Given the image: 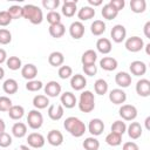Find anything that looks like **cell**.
I'll list each match as a JSON object with an SVG mask.
<instances>
[{"mask_svg": "<svg viewBox=\"0 0 150 150\" xmlns=\"http://www.w3.org/2000/svg\"><path fill=\"white\" fill-rule=\"evenodd\" d=\"M63 127L66 131H68L74 137H82L87 131V127L84 122H82L79 117H75V116L67 117L63 122Z\"/></svg>", "mask_w": 150, "mask_h": 150, "instance_id": "1", "label": "cell"}, {"mask_svg": "<svg viewBox=\"0 0 150 150\" xmlns=\"http://www.w3.org/2000/svg\"><path fill=\"white\" fill-rule=\"evenodd\" d=\"M22 18L27 19L33 25H40L43 21L42 9L33 4H27L22 6Z\"/></svg>", "mask_w": 150, "mask_h": 150, "instance_id": "2", "label": "cell"}, {"mask_svg": "<svg viewBox=\"0 0 150 150\" xmlns=\"http://www.w3.org/2000/svg\"><path fill=\"white\" fill-rule=\"evenodd\" d=\"M79 109L82 112H91L95 109V96L90 90H84L81 93L79 98Z\"/></svg>", "mask_w": 150, "mask_h": 150, "instance_id": "3", "label": "cell"}, {"mask_svg": "<svg viewBox=\"0 0 150 150\" xmlns=\"http://www.w3.org/2000/svg\"><path fill=\"white\" fill-rule=\"evenodd\" d=\"M27 124L30 129L38 130L43 124V116L38 109H33L27 115Z\"/></svg>", "mask_w": 150, "mask_h": 150, "instance_id": "4", "label": "cell"}, {"mask_svg": "<svg viewBox=\"0 0 150 150\" xmlns=\"http://www.w3.org/2000/svg\"><path fill=\"white\" fill-rule=\"evenodd\" d=\"M124 46H125V49L131 52V53H137L139 50H142L144 48V41L142 38L139 36H130L125 40L124 42Z\"/></svg>", "mask_w": 150, "mask_h": 150, "instance_id": "5", "label": "cell"}, {"mask_svg": "<svg viewBox=\"0 0 150 150\" xmlns=\"http://www.w3.org/2000/svg\"><path fill=\"white\" fill-rule=\"evenodd\" d=\"M118 114L123 121H134L137 117V108L132 104H122Z\"/></svg>", "mask_w": 150, "mask_h": 150, "instance_id": "6", "label": "cell"}, {"mask_svg": "<svg viewBox=\"0 0 150 150\" xmlns=\"http://www.w3.org/2000/svg\"><path fill=\"white\" fill-rule=\"evenodd\" d=\"M110 36L112 39V41L115 43H121L125 40L127 38V29L123 25H115L112 28H111V32H110Z\"/></svg>", "mask_w": 150, "mask_h": 150, "instance_id": "7", "label": "cell"}, {"mask_svg": "<svg viewBox=\"0 0 150 150\" xmlns=\"http://www.w3.org/2000/svg\"><path fill=\"white\" fill-rule=\"evenodd\" d=\"M27 143H28V146H30V148L40 149L45 145L46 139H45L43 135L40 132H30L27 136Z\"/></svg>", "mask_w": 150, "mask_h": 150, "instance_id": "8", "label": "cell"}, {"mask_svg": "<svg viewBox=\"0 0 150 150\" xmlns=\"http://www.w3.org/2000/svg\"><path fill=\"white\" fill-rule=\"evenodd\" d=\"M43 90H45V94L47 97H57L60 94H61V84L56 81H49L45 84L43 87Z\"/></svg>", "mask_w": 150, "mask_h": 150, "instance_id": "9", "label": "cell"}, {"mask_svg": "<svg viewBox=\"0 0 150 150\" xmlns=\"http://www.w3.org/2000/svg\"><path fill=\"white\" fill-rule=\"evenodd\" d=\"M60 102L63 108L71 109L77 104V98H76L75 94H73L71 91H64L60 96Z\"/></svg>", "mask_w": 150, "mask_h": 150, "instance_id": "10", "label": "cell"}, {"mask_svg": "<svg viewBox=\"0 0 150 150\" xmlns=\"http://www.w3.org/2000/svg\"><path fill=\"white\" fill-rule=\"evenodd\" d=\"M109 100L114 104H123L127 101V93L121 88H115L109 93Z\"/></svg>", "mask_w": 150, "mask_h": 150, "instance_id": "11", "label": "cell"}, {"mask_svg": "<svg viewBox=\"0 0 150 150\" xmlns=\"http://www.w3.org/2000/svg\"><path fill=\"white\" fill-rule=\"evenodd\" d=\"M84 32H86L84 25H83L81 21H74V22H71L70 26H69V34H70V36H71L73 39H75V40H79V39L83 38Z\"/></svg>", "mask_w": 150, "mask_h": 150, "instance_id": "12", "label": "cell"}, {"mask_svg": "<svg viewBox=\"0 0 150 150\" xmlns=\"http://www.w3.org/2000/svg\"><path fill=\"white\" fill-rule=\"evenodd\" d=\"M88 131L95 137L100 136L104 131V123L101 118H93L88 124Z\"/></svg>", "mask_w": 150, "mask_h": 150, "instance_id": "13", "label": "cell"}, {"mask_svg": "<svg viewBox=\"0 0 150 150\" xmlns=\"http://www.w3.org/2000/svg\"><path fill=\"white\" fill-rule=\"evenodd\" d=\"M131 81H132V77L129 73L127 71H118L116 75H115V82L116 84L123 89V88H128L130 84H131Z\"/></svg>", "mask_w": 150, "mask_h": 150, "instance_id": "14", "label": "cell"}, {"mask_svg": "<svg viewBox=\"0 0 150 150\" xmlns=\"http://www.w3.org/2000/svg\"><path fill=\"white\" fill-rule=\"evenodd\" d=\"M87 86V79L81 74H75L70 77V87L75 91H81Z\"/></svg>", "mask_w": 150, "mask_h": 150, "instance_id": "15", "label": "cell"}, {"mask_svg": "<svg viewBox=\"0 0 150 150\" xmlns=\"http://www.w3.org/2000/svg\"><path fill=\"white\" fill-rule=\"evenodd\" d=\"M47 142L53 146H60L63 143V135L60 130L53 129L47 134Z\"/></svg>", "mask_w": 150, "mask_h": 150, "instance_id": "16", "label": "cell"}, {"mask_svg": "<svg viewBox=\"0 0 150 150\" xmlns=\"http://www.w3.org/2000/svg\"><path fill=\"white\" fill-rule=\"evenodd\" d=\"M136 93L142 97L150 96V81L148 79H141L136 83Z\"/></svg>", "mask_w": 150, "mask_h": 150, "instance_id": "17", "label": "cell"}, {"mask_svg": "<svg viewBox=\"0 0 150 150\" xmlns=\"http://www.w3.org/2000/svg\"><path fill=\"white\" fill-rule=\"evenodd\" d=\"M64 108L61 104H50L48 107V117L52 121H59L63 117Z\"/></svg>", "mask_w": 150, "mask_h": 150, "instance_id": "18", "label": "cell"}, {"mask_svg": "<svg viewBox=\"0 0 150 150\" xmlns=\"http://www.w3.org/2000/svg\"><path fill=\"white\" fill-rule=\"evenodd\" d=\"M129 69H130V73L132 75H135V76H143L146 73V64L143 61L135 60V61H132L130 63Z\"/></svg>", "mask_w": 150, "mask_h": 150, "instance_id": "19", "label": "cell"}, {"mask_svg": "<svg viewBox=\"0 0 150 150\" xmlns=\"http://www.w3.org/2000/svg\"><path fill=\"white\" fill-rule=\"evenodd\" d=\"M21 75L27 81L35 80V77L38 75V68H36V66L33 64V63H27V64L22 66V68H21Z\"/></svg>", "mask_w": 150, "mask_h": 150, "instance_id": "20", "label": "cell"}, {"mask_svg": "<svg viewBox=\"0 0 150 150\" xmlns=\"http://www.w3.org/2000/svg\"><path fill=\"white\" fill-rule=\"evenodd\" d=\"M77 1L76 0H73V1H64L62 4V8H61V12L62 14L66 16V18H71L75 15L76 11H77Z\"/></svg>", "mask_w": 150, "mask_h": 150, "instance_id": "21", "label": "cell"}, {"mask_svg": "<svg viewBox=\"0 0 150 150\" xmlns=\"http://www.w3.org/2000/svg\"><path fill=\"white\" fill-rule=\"evenodd\" d=\"M117 66H118V62L115 57L104 56L100 60V67L105 71H112L117 68Z\"/></svg>", "mask_w": 150, "mask_h": 150, "instance_id": "22", "label": "cell"}, {"mask_svg": "<svg viewBox=\"0 0 150 150\" xmlns=\"http://www.w3.org/2000/svg\"><path fill=\"white\" fill-rule=\"evenodd\" d=\"M127 132H128V135L131 139H138L142 136L143 128L138 122H131L127 127Z\"/></svg>", "mask_w": 150, "mask_h": 150, "instance_id": "23", "label": "cell"}, {"mask_svg": "<svg viewBox=\"0 0 150 150\" xmlns=\"http://www.w3.org/2000/svg\"><path fill=\"white\" fill-rule=\"evenodd\" d=\"M96 49L101 54H109L111 52V49H112L111 41L109 39H107V38H100L96 41Z\"/></svg>", "mask_w": 150, "mask_h": 150, "instance_id": "24", "label": "cell"}, {"mask_svg": "<svg viewBox=\"0 0 150 150\" xmlns=\"http://www.w3.org/2000/svg\"><path fill=\"white\" fill-rule=\"evenodd\" d=\"M96 12H95V8L90 7V6H83L79 9L77 12V18L80 19V21H87V20H90L95 16Z\"/></svg>", "mask_w": 150, "mask_h": 150, "instance_id": "25", "label": "cell"}, {"mask_svg": "<svg viewBox=\"0 0 150 150\" xmlns=\"http://www.w3.org/2000/svg\"><path fill=\"white\" fill-rule=\"evenodd\" d=\"M2 89L6 94L8 95H13V94H16L18 90H19V84H18V81L14 80V79H7L4 84H2Z\"/></svg>", "mask_w": 150, "mask_h": 150, "instance_id": "26", "label": "cell"}, {"mask_svg": "<svg viewBox=\"0 0 150 150\" xmlns=\"http://www.w3.org/2000/svg\"><path fill=\"white\" fill-rule=\"evenodd\" d=\"M64 62V56L61 52H52L48 56V63L53 67H61Z\"/></svg>", "mask_w": 150, "mask_h": 150, "instance_id": "27", "label": "cell"}, {"mask_svg": "<svg viewBox=\"0 0 150 150\" xmlns=\"http://www.w3.org/2000/svg\"><path fill=\"white\" fill-rule=\"evenodd\" d=\"M48 32L50 34L52 38H55V39H60L66 33V27L62 22L60 23H56V25H53V26H49L48 28Z\"/></svg>", "mask_w": 150, "mask_h": 150, "instance_id": "28", "label": "cell"}, {"mask_svg": "<svg viewBox=\"0 0 150 150\" xmlns=\"http://www.w3.org/2000/svg\"><path fill=\"white\" fill-rule=\"evenodd\" d=\"M8 112V116L11 120H14V121H18V120H21L25 115V109L22 105H19V104H13L11 107V109L7 111Z\"/></svg>", "mask_w": 150, "mask_h": 150, "instance_id": "29", "label": "cell"}, {"mask_svg": "<svg viewBox=\"0 0 150 150\" xmlns=\"http://www.w3.org/2000/svg\"><path fill=\"white\" fill-rule=\"evenodd\" d=\"M12 135L16 138H22L27 135V125L22 122H16L12 127Z\"/></svg>", "mask_w": 150, "mask_h": 150, "instance_id": "30", "label": "cell"}, {"mask_svg": "<svg viewBox=\"0 0 150 150\" xmlns=\"http://www.w3.org/2000/svg\"><path fill=\"white\" fill-rule=\"evenodd\" d=\"M97 60V53L94 50V49H88L86 50L82 56H81V62L83 66L86 64H94Z\"/></svg>", "mask_w": 150, "mask_h": 150, "instance_id": "31", "label": "cell"}, {"mask_svg": "<svg viewBox=\"0 0 150 150\" xmlns=\"http://www.w3.org/2000/svg\"><path fill=\"white\" fill-rule=\"evenodd\" d=\"M90 32L95 36H100L105 32V23L102 20H94L90 25Z\"/></svg>", "mask_w": 150, "mask_h": 150, "instance_id": "32", "label": "cell"}, {"mask_svg": "<svg viewBox=\"0 0 150 150\" xmlns=\"http://www.w3.org/2000/svg\"><path fill=\"white\" fill-rule=\"evenodd\" d=\"M33 105L35 107V109L40 110V109H45L49 105V98L46 96V95H42V94H39V95H35L34 98H33Z\"/></svg>", "mask_w": 150, "mask_h": 150, "instance_id": "33", "label": "cell"}, {"mask_svg": "<svg viewBox=\"0 0 150 150\" xmlns=\"http://www.w3.org/2000/svg\"><path fill=\"white\" fill-rule=\"evenodd\" d=\"M101 14H102V16H103L104 19H107V20H114V19L117 16L118 12H117L112 6H110L109 2H108V4L103 5V7H102V9H101Z\"/></svg>", "mask_w": 150, "mask_h": 150, "instance_id": "34", "label": "cell"}, {"mask_svg": "<svg viewBox=\"0 0 150 150\" xmlns=\"http://www.w3.org/2000/svg\"><path fill=\"white\" fill-rule=\"evenodd\" d=\"M82 145H83L84 150H98L100 149V141L96 137L90 136L83 141Z\"/></svg>", "mask_w": 150, "mask_h": 150, "instance_id": "35", "label": "cell"}, {"mask_svg": "<svg viewBox=\"0 0 150 150\" xmlns=\"http://www.w3.org/2000/svg\"><path fill=\"white\" fill-rule=\"evenodd\" d=\"M94 90L97 95H104L108 91V82L103 79H97L94 83Z\"/></svg>", "mask_w": 150, "mask_h": 150, "instance_id": "36", "label": "cell"}, {"mask_svg": "<svg viewBox=\"0 0 150 150\" xmlns=\"http://www.w3.org/2000/svg\"><path fill=\"white\" fill-rule=\"evenodd\" d=\"M105 143L108 145H110V146H118L122 143V136L118 135V134H116V132L110 131L105 136Z\"/></svg>", "mask_w": 150, "mask_h": 150, "instance_id": "37", "label": "cell"}, {"mask_svg": "<svg viewBox=\"0 0 150 150\" xmlns=\"http://www.w3.org/2000/svg\"><path fill=\"white\" fill-rule=\"evenodd\" d=\"M130 8L136 14L143 13L146 8V1L145 0H131L130 1Z\"/></svg>", "mask_w": 150, "mask_h": 150, "instance_id": "38", "label": "cell"}, {"mask_svg": "<svg viewBox=\"0 0 150 150\" xmlns=\"http://www.w3.org/2000/svg\"><path fill=\"white\" fill-rule=\"evenodd\" d=\"M6 66L8 67V69L11 70H19L20 68H22V62L21 59L18 56H9L6 60Z\"/></svg>", "mask_w": 150, "mask_h": 150, "instance_id": "39", "label": "cell"}, {"mask_svg": "<svg viewBox=\"0 0 150 150\" xmlns=\"http://www.w3.org/2000/svg\"><path fill=\"white\" fill-rule=\"evenodd\" d=\"M111 131L112 132H116L121 136H123V134L127 131V124L124 121H121V120H117L115 121L112 124H111Z\"/></svg>", "mask_w": 150, "mask_h": 150, "instance_id": "40", "label": "cell"}, {"mask_svg": "<svg viewBox=\"0 0 150 150\" xmlns=\"http://www.w3.org/2000/svg\"><path fill=\"white\" fill-rule=\"evenodd\" d=\"M42 88H43V83L39 80H30V81H27V83H26V89L32 93L39 91Z\"/></svg>", "mask_w": 150, "mask_h": 150, "instance_id": "41", "label": "cell"}, {"mask_svg": "<svg viewBox=\"0 0 150 150\" xmlns=\"http://www.w3.org/2000/svg\"><path fill=\"white\" fill-rule=\"evenodd\" d=\"M46 19H47V22L49 23V26H53V25H56V23L61 22V14L56 11H52V12L47 13Z\"/></svg>", "mask_w": 150, "mask_h": 150, "instance_id": "42", "label": "cell"}, {"mask_svg": "<svg viewBox=\"0 0 150 150\" xmlns=\"http://www.w3.org/2000/svg\"><path fill=\"white\" fill-rule=\"evenodd\" d=\"M57 74H59V77L62 79V80L70 79V77L73 76V69H71L70 66H67V64H66V66H61V67L59 68Z\"/></svg>", "mask_w": 150, "mask_h": 150, "instance_id": "43", "label": "cell"}, {"mask_svg": "<svg viewBox=\"0 0 150 150\" xmlns=\"http://www.w3.org/2000/svg\"><path fill=\"white\" fill-rule=\"evenodd\" d=\"M8 14L11 15L12 20L13 19H19V18H22V7L19 6V5H13L11 6L8 9H7Z\"/></svg>", "mask_w": 150, "mask_h": 150, "instance_id": "44", "label": "cell"}, {"mask_svg": "<svg viewBox=\"0 0 150 150\" xmlns=\"http://www.w3.org/2000/svg\"><path fill=\"white\" fill-rule=\"evenodd\" d=\"M12 41V33L6 28H0V45H8Z\"/></svg>", "mask_w": 150, "mask_h": 150, "instance_id": "45", "label": "cell"}, {"mask_svg": "<svg viewBox=\"0 0 150 150\" xmlns=\"http://www.w3.org/2000/svg\"><path fill=\"white\" fill-rule=\"evenodd\" d=\"M12 136L9 134H7L6 131L0 134V148H8L9 145H12Z\"/></svg>", "mask_w": 150, "mask_h": 150, "instance_id": "46", "label": "cell"}, {"mask_svg": "<svg viewBox=\"0 0 150 150\" xmlns=\"http://www.w3.org/2000/svg\"><path fill=\"white\" fill-rule=\"evenodd\" d=\"M13 105V102L7 96H0V111H8L11 107Z\"/></svg>", "mask_w": 150, "mask_h": 150, "instance_id": "47", "label": "cell"}, {"mask_svg": "<svg viewBox=\"0 0 150 150\" xmlns=\"http://www.w3.org/2000/svg\"><path fill=\"white\" fill-rule=\"evenodd\" d=\"M42 6L46 9H49V12L55 11L59 6H60V1L59 0H42Z\"/></svg>", "mask_w": 150, "mask_h": 150, "instance_id": "48", "label": "cell"}, {"mask_svg": "<svg viewBox=\"0 0 150 150\" xmlns=\"http://www.w3.org/2000/svg\"><path fill=\"white\" fill-rule=\"evenodd\" d=\"M12 22V18L8 14L7 11H1L0 12V26L1 27H7Z\"/></svg>", "mask_w": 150, "mask_h": 150, "instance_id": "49", "label": "cell"}, {"mask_svg": "<svg viewBox=\"0 0 150 150\" xmlns=\"http://www.w3.org/2000/svg\"><path fill=\"white\" fill-rule=\"evenodd\" d=\"M82 69H83L84 74L88 75V76H94L97 73V66L95 63L94 64H86V66L82 67Z\"/></svg>", "mask_w": 150, "mask_h": 150, "instance_id": "50", "label": "cell"}, {"mask_svg": "<svg viewBox=\"0 0 150 150\" xmlns=\"http://www.w3.org/2000/svg\"><path fill=\"white\" fill-rule=\"evenodd\" d=\"M109 5L112 6L117 12H120L121 9L124 8L125 1H124V0H110V1H109Z\"/></svg>", "mask_w": 150, "mask_h": 150, "instance_id": "51", "label": "cell"}, {"mask_svg": "<svg viewBox=\"0 0 150 150\" xmlns=\"http://www.w3.org/2000/svg\"><path fill=\"white\" fill-rule=\"evenodd\" d=\"M122 150H139V148H138V145H137L135 142L129 141V142H125V143L123 144Z\"/></svg>", "mask_w": 150, "mask_h": 150, "instance_id": "52", "label": "cell"}, {"mask_svg": "<svg viewBox=\"0 0 150 150\" xmlns=\"http://www.w3.org/2000/svg\"><path fill=\"white\" fill-rule=\"evenodd\" d=\"M143 32H144V35L145 38L150 39V21H146L144 27H143Z\"/></svg>", "mask_w": 150, "mask_h": 150, "instance_id": "53", "label": "cell"}, {"mask_svg": "<svg viewBox=\"0 0 150 150\" xmlns=\"http://www.w3.org/2000/svg\"><path fill=\"white\" fill-rule=\"evenodd\" d=\"M6 60H7V53L4 48H0V64L6 62Z\"/></svg>", "mask_w": 150, "mask_h": 150, "instance_id": "54", "label": "cell"}, {"mask_svg": "<svg viewBox=\"0 0 150 150\" xmlns=\"http://www.w3.org/2000/svg\"><path fill=\"white\" fill-rule=\"evenodd\" d=\"M88 4H89V6H90V7L95 8V7H97V6H101V5H102V0H88Z\"/></svg>", "mask_w": 150, "mask_h": 150, "instance_id": "55", "label": "cell"}, {"mask_svg": "<svg viewBox=\"0 0 150 150\" xmlns=\"http://www.w3.org/2000/svg\"><path fill=\"white\" fill-rule=\"evenodd\" d=\"M5 129H6L5 121H4L2 118H0V134H1V132H4V131H5Z\"/></svg>", "mask_w": 150, "mask_h": 150, "instance_id": "56", "label": "cell"}, {"mask_svg": "<svg viewBox=\"0 0 150 150\" xmlns=\"http://www.w3.org/2000/svg\"><path fill=\"white\" fill-rule=\"evenodd\" d=\"M15 150H30V148H29L28 145H23V144H22V145L18 146V148H16Z\"/></svg>", "mask_w": 150, "mask_h": 150, "instance_id": "57", "label": "cell"}, {"mask_svg": "<svg viewBox=\"0 0 150 150\" xmlns=\"http://www.w3.org/2000/svg\"><path fill=\"white\" fill-rule=\"evenodd\" d=\"M149 122H150V116H148V117L145 118V121H144V123H145V128H146V130H150V125H149Z\"/></svg>", "mask_w": 150, "mask_h": 150, "instance_id": "58", "label": "cell"}, {"mask_svg": "<svg viewBox=\"0 0 150 150\" xmlns=\"http://www.w3.org/2000/svg\"><path fill=\"white\" fill-rule=\"evenodd\" d=\"M4 76H5V69L0 66V80H2V79H4Z\"/></svg>", "mask_w": 150, "mask_h": 150, "instance_id": "59", "label": "cell"}, {"mask_svg": "<svg viewBox=\"0 0 150 150\" xmlns=\"http://www.w3.org/2000/svg\"><path fill=\"white\" fill-rule=\"evenodd\" d=\"M144 47H145V53H146L148 55H150V43L144 45Z\"/></svg>", "mask_w": 150, "mask_h": 150, "instance_id": "60", "label": "cell"}]
</instances>
